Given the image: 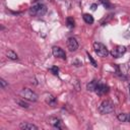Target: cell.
Here are the masks:
<instances>
[{
  "mask_svg": "<svg viewBox=\"0 0 130 130\" xmlns=\"http://www.w3.org/2000/svg\"><path fill=\"white\" fill-rule=\"evenodd\" d=\"M87 58H88L89 62L91 63V65H92V66H93L94 68H96V67H98V64H96V62L94 61V59H93V58H92V57H91V56H90V55H89L88 53H87Z\"/></svg>",
  "mask_w": 130,
  "mask_h": 130,
  "instance_id": "obj_18",
  "label": "cell"
},
{
  "mask_svg": "<svg viewBox=\"0 0 130 130\" xmlns=\"http://www.w3.org/2000/svg\"><path fill=\"white\" fill-rule=\"evenodd\" d=\"M100 2H101L103 5H104V7L108 8V9L112 8V4L109 2V0H100Z\"/></svg>",
  "mask_w": 130,
  "mask_h": 130,
  "instance_id": "obj_17",
  "label": "cell"
},
{
  "mask_svg": "<svg viewBox=\"0 0 130 130\" xmlns=\"http://www.w3.org/2000/svg\"><path fill=\"white\" fill-rule=\"evenodd\" d=\"M117 118L120 122H127V114L126 113H120L117 116Z\"/></svg>",
  "mask_w": 130,
  "mask_h": 130,
  "instance_id": "obj_16",
  "label": "cell"
},
{
  "mask_svg": "<svg viewBox=\"0 0 130 130\" xmlns=\"http://www.w3.org/2000/svg\"><path fill=\"white\" fill-rule=\"evenodd\" d=\"M126 51H127V49H126L125 46H117V47H115V48L110 52V54H111L112 57H114V58H120L122 55H124V54L126 53Z\"/></svg>",
  "mask_w": 130,
  "mask_h": 130,
  "instance_id": "obj_5",
  "label": "cell"
},
{
  "mask_svg": "<svg viewBox=\"0 0 130 130\" xmlns=\"http://www.w3.org/2000/svg\"><path fill=\"white\" fill-rule=\"evenodd\" d=\"M66 25L68 28H73L75 26V21H74V18L71 17V16H68L66 18Z\"/></svg>",
  "mask_w": 130,
  "mask_h": 130,
  "instance_id": "obj_15",
  "label": "cell"
},
{
  "mask_svg": "<svg viewBox=\"0 0 130 130\" xmlns=\"http://www.w3.org/2000/svg\"><path fill=\"white\" fill-rule=\"evenodd\" d=\"M45 101H46L47 104H49V105H51V106H55V105H56V99H55V96L52 95V94H47L46 98H45Z\"/></svg>",
  "mask_w": 130,
  "mask_h": 130,
  "instance_id": "obj_12",
  "label": "cell"
},
{
  "mask_svg": "<svg viewBox=\"0 0 130 130\" xmlns=\"http://www.w3.org/2000/svg\"><path fill=\"white\" fill-rule=\"evenodd\" d=\"M93 50H94L95 54L100 57H107L109 55V50L102 43H99V42L93 43Z\"/></svg>",
  "mask_w": 130,
  "mask_h": 130,
  "instance_id": "obj_4",
  "label": "cell"
},
{
  "mask_svg": "<svg viewBox=\"0 0 130 130\" xmlns=\"http://www.w3.org/2000/svg\"><path fill=\"white\" fill-rule=\"evenodd\" d=\"M50 70H51V72H52L54 75H57V74H58V72H59V68H58L57 66H52Z\"/></svg>",
  "mask_w": 130,
  "mask_h": 130,
  "instance_id": "obj_19",
  "label": "cell"
},
{
  "mask_svg": "<svg viewBox=\"0 0 130 130\" xmlns=\"http://www.w3.org/2000/svg\"><path fill=\"white\" fill-rule=\"evenodd\" d=\"M95 8H96V4H92L91 5V9L92 10H95Z\"/></svg>",
  "mask_w": 130,
  "mask_h": 130,
  "instance_id": "obj_22",
  "label": "cell"
},
{
  "mask_svg": "<svg viewBox=\"0 0 130 130\" xmlns=\"http://www.w3.org/2000/svg\"><path fill=\"white\" fill-rule=\"evenodd\" d=\"M48 121H49V123H50L53 127H55V128H57V129H63L62 122H61V120H60L59 118H57V117H50Z\"/></svg>",
  "mask_w": 130,
  "mask_h": 130,
  "instance_id": "obj_9",
  "label": "cell"
},
{
  "mask_svg": "<svg viewBox=\"0 0 130 130\" xmlns=\"http://www.w3.org/2000/svg\"><path fill=\"white\" fill-rule=\"evenodd\" d=\"M19 128L22 130H38V126H36L35 124H31V123H27V122L20 123Z\"/></svg>",
  "mask_w": 130,
  "mask_h": 130,
  "instance_id": "obj_10",
  "label": "cell"
},
{
  "mask_svg": "<svg viewBox=\"0 0 130 130\" xmlns=\"http://www.w3.org/2000/svg\"><path fill=\"white\" fill-rule=\"evenodd\" d=\"M47 12V6L43 3H36L29 8V14L31 16H43Z\"/></svg>",
  "mask_w": 130,
  "mask_h": 130,
  "instance_id": "obj_1",
  "label": "cell"
},
{
  "mask_svg": "<svg viewBox=\"0 0 130 130\" xmlns=\"http://www.w3.org/2000/svg\"><path fill=\"white\" fill-rule=\"evenodd\" d=\"M78 46H79L78 42H77V40L75 38H73V37L68 38V40H67V48L69 49L70 52H75L78 49Z\"/></svg>",
  "mask_w": 130,
  "mask_h": 130,
  "instance_id": "obj_7",
  "label": "cell"
},
{
  "mask_svg": "<svg viewBox=\"0 0 130 130\" xmlns=\"http://www.w3.org/2000/svg\"><path fill=\"white\" fill-rule=\"evenodd\" d=\"M127 122H130V113L127 114Z\"/></svg>",
  "mask_w": 130,
  "mask_h": 130,
  "instance_id": "obj_23",
  "label": "cell"
},
{
  "mask_svg": "<svg viewBox=\"0 0 130 130\" xmlns=\"http://www.w3.org/2000/svg\"><path fill=\"white\" fill-rule=\"evenodd\" d=\"M17 104H18L20 107H22V108H28V105H27L26 103L22 102V101H17Z\"/></svg>",
  "mask_w": 130,
  "mask_h": 130,
  "instance_id": "obj_20",
  "label": "cell"
},
{
  "mask_svg": "<svg viewBox=\"0 0 130 130\" xmlns=\"http://www.w3.org/2000/svg\"><path fill=\"white\" fill-rule=\"evenodd\" d=\"M82 17H83V20H84L87 24H91V23H93V17H92L91 14H89V13H84Z\"/></svg>",
  "mask_w": 130,
  "mask_h": 130,
  "instance_id": "obj_14",
  "label": "cell"
},
{
  "mask_svg": "<svg viewBox=\"0 0 130 130\" xmlns=\"http://www.w3.org/2000/svg\"><path fill=\"white\" fill-rule=\"evenodd\" d=\"M98 83H99L98 80H95V79L91 80L89 83H87L86 89H87L88 91H94V90H95V87H96V85H98Z\"/></svg>",
  "mask_w": 130,
  "mask_h": 130,
  "instance_id": "obj_11",
  "label": "cell"
},
{
  "mask_svg": "<svg viewBox=\"0 0 130 130\" xmlns=\"http://www.w3.org/2000/svg\"><path fill=\"white\" fill-rule=\"evenodd\" d=\"M0 83H1V87H2V88H5V87L8 85V83H7L3 78H1V79H0Z\"/></svg>",
  "mask_w": 130,
  "mask_h": 130,
  "instance_id": "obj_21",
  "label": "cell"
},
{
  "mask_svg": "<svg viewBox=\"0 0 130 130\" xmlns=\"http://www.w3.org/2000/svg\"><path fill=\"white\" fill-rule=\"evenodd\" d=\"M129 94H130V84H129Z\"/></svg>",
  "mask_w": 130,
  "mask_h": 130,
  "instance_id": "obj_24",
  "label": "cell"
},
{
  "mask_svg": "<svg viewBox=\"0 0 130 130\" xmlns=\"http://www.w3.org/2000/svg\"><path fill=\"white\" fill-rule=\"evenodd\" d=\"M109 90H110V88H109V86L107 85V84H105V83H98V85H96V87H95V93L96 94H99V95H103V94H106V93H108L109 92Z\"/></svg>",
  "mask_w": 130,
  "mask_h": 130,
  "instance_id": "obj_8",
  "label": "cell"
},
{
  "mask_svg": "<svg viewBox=\"0 0 130 130\" xmlns=\"http://www.w3.org/2000/svg\"><path fill=\"white\" fill-rule=\"evenodd\" d=\"M52 54H53V56L56 57V58H60V59H62V60H66V53H65V51H64L62 48H60V47L54 46V47L52 48Z\"/></svg>",
  "mask_w": 130,
  "mask_h": 130,
  "instance_id": "obj_6",
  "label": "cell"
},
{
  "mask_svg": "<svg viewBox=\"0 0 130 130\" xmlns=\"http://www.w3.org/2000/svg\"><path fill=\"white\" fill-rule=\"evenodd\" d=\"M99 112L100 114L102 115H105V114H110L114 111V104L109 101V100H106V101H103L101 103V105L99 106Z\"/></svg>",
  "mask_w": 130,
  "mask_h": 130,
  "instance_id": "obj_2",
  "label": "cell"
},
{
  "mask_svg": "<svg viewBox=\"0 0 130 130\" xmlns=\"http://www.w3.org/2000/svg\"><path fill=\"white\" fill-rule=\"evenodd\" d=\"M6 56H7V58L10 59V60H17V59H18L17 54H16L14 51H12V50H8V51L6 52Z\"/></svg>",
  "mask_w": 130,
  "mask_h": 130,
  "instance_id": "obj_13",
  "label": "cell"
},
{
  "mask_svg": "<svg viewBox=\"0 0 130 130\" xmlns=\"http://www.w3.org/2000/svg\"><path fill=\"white\" fill-rule=\"evenodd\" d=\"M20 95L23 100H26V101H29V102H37L38 101V94L31 90L30 88H23L21 91H20Z\"/></svg>",
  "mask_w": 130,
  "mask_h": 130,
  "instance_id": "obj_3",
  "label": "cell"
}]
</instances>
